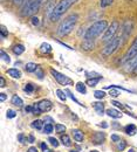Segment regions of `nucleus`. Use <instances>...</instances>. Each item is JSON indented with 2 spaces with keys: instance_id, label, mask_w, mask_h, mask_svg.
I'll use <instances>...</instances> for the list:
<instances>
[{
  "instance_id": "1",
  "label": "nucleus",
  "mask_w": 137,
  "mask_h": 152,
  "mask_svg": "<svg viewBox=\"0 0 137 152\" xmlns=\"http://www.w3.org/2000/svg\"><path fill=\"white\" fill-rule=\"evenodd\" d=\"M107 28H108V21L107 20H97L86 31L83 39L88 40V41H94L102 33H104Z\"/></svg>"
},
{
  "instance_id": "2",
  "label": "nucleus",
  "mask_w": 137,
  "mask_h": 152,
  "mask_svg": "<svg viewBox=\"0 0 137 152\" xmlns=\"http://www.w3.org/2000/svg\"><path fill=\"white\" fill-rule=\"evenodd\" d=\"M78 20V14L73 13L68 17H66L64 19L61 21V23L58 27V34L60 37H66L68 34H70L73 32V29L75 28L76 23Z\"/></svg>"
},
{
  "instance_id": "3",
  "label": "nucleus",
  "mask_w": 137,
  "mask_h": 152,
  "mask_svg": "<svg viewBox=\"0 0 137 152\" xmlns=\"http://www.w3.org/2000/svg\"><path fill=\"white\" fill-rule=\"evenodd\" d=\"M78 1L80 0H60L59 2L54 6L53 12H52V14L49 17V20L53 21V22L54 21H58L73 5H75Z\"/></svg>"
},
{
  "instance_id": "4",
  "label": "nucleus",
  "mask_w": 137,
  "mask_h": 152,
  "mask_svg": "<svg viewBox=\"0 0 137 152\" xmlns=\"http://www.w3.org/2000/svg\"><path fill=\"white\" fill-rule=\"evenodd\" d=\"M41 4H42V0H27L21 8V12H20L21 17H25V18L33 17V14H35L39 11Z\"/></svg>"
},
{
  "instance_id": "5",
  "label": "nucleus",
  "mask_w": 137,
  "mask_h": 152,
  "mask_svg": "<svg viewBox=\"0 0 137 152\" xmlns=\"http://www.w3.org/2000/svg\"><path fill=\"white\" fill-rule=\"evenodd\" d=\"M121 40H122V37H115V38L111 39L110 41H108V43L105 45V47H104L103 50H102V55L104 57H108V56H110L111 54H114V53L117 50L119 45L122 43Z\"/></svg>"
},
{
  "instance_id": "6",
  "label": "nucleus",
  "mask_w": 137,
  "mask_h": 152,
  "mask_svg": "<svg viewBox=\"0 0 137 152\" xmlns=\"http://www.w3.org/2000/svg\"><path fill=\"white\" fill-rule=\"evenodd\" d=\"M118 28H119L118 21L114 20V21L108 26V28L105 29V32L103 33L102 41H110L113 38H115V34H116V32L118 31Z\"/></svg>"
},
{
  "instance_id": "7",
  "label": "nucleus",
  "mask_w": 137,
  "mask_h": 152,
  "mask_svg": "<svg viewBox=\"0 0 137 152\" xmlns=\"http://www.w3.org/2000/svg\"><path fill=\"white\" fill-rule=\"evenodd\" d=\"M51 74L53 75V77L55 78V81L61 84V86H73L74 84V82H73V80H70L68 76L63 75V74H61L59 73L58 70H55V69H51Z\"/></svg>"
},
{
  "instance_id": "8",
  "label": "nucleus",
  "mask_w": 137,
  "mask_h": 152,
  "mask_svg": "<svg viewBox=\"0 0 137 152\" xmlns=\"http://www.w3.org/2000/svg\"><path fill=\"white\" fill-rule=\"evenodd\" d=\"M137 55V37L136 39L134 40V42H133V45L130 46V48L127 50V53L124 54V56H123V60H122V63L124 64V63H127L128 61H130L133 57H135Z\"/></svg>"
},
{
  "instance_id": "9",
  "label": "nucleus",
  "mask_w": 137,
  "mask_h": 152,
  "mask_svg": "<svg viewBox=\"0 0 137 152\" xmlns=\"http://www.w3.org/2000/svg\"><path fill=\"white\" fill-rule=\"evenodd\" d=\"M133 27H134V23H133L131 20H127V21L123 23V26H122V28H123V29H122V39L125 40V39L131 34Z\"/></svg>"
},
{
  "instance_id": "10",
  "label": "nucleus",
  "mask_w": 137,
  "mask_h": 152,
  "mask_svg": "<svg viewBox=\"0 0 137 152\" xmlns=\"http://www.w3.org/2000/svg\"><path fill=\"white\" fill-rule=\"evenodd\" d=\"M38 105H39L41 113H48L53 108V103L48 99H41L40 102H38Z\"/></svg>"
},
{
  "instance_id": "11",
  "label": "nucleus",
  "mask_w": 137,
  "mask_h": 152,
  "mask_svg": "<svg viewBox=\"0 0 137 152\" xmlns=\"http://www.w3.org/2000/svg\"><path fill=\"white\" fill-rule=\"evenodd\" d=\"M137 66V55L135 57H133L130 61H128L127 63H124V69L125 72H133Z\"/></svg>"
},
{
  "instance_id": "12",
  "label": "nucleus",
  "mask_w": 137,
  "mask_h": 152,
  "mask_svg": "<svg viewBox=\"0 0 137 152\" xmlns=\"http://www.w3.org/2000/svg\"><path fill=\"white\" fill-rule=\"evenodd\" d=\"M104 139H105V133L104 132H95L93 134V138H92L94 144H102L104 142Z\"/></svg>"
},
{
  "instance_id": "13",
  "label": "nucleus",
  "mask_w": 137,
  "mask_h": 152,
  "mask_svg": "<svg viewBox=\"0 0 137 152\" xmlns=\"http://www.w3.org/2000/svg\"><path fill=\"white\" fill-rule=\"evenodd\" d=\"M92 104H93V108L95 109L97 115H100V116L104 115V103L103 102H94Z\"/></svg>"
},
{
  "instance_id": "14",
  "label": "nucleus",
  "mask_w": 137,
  "mask_h": 152,
  "mask_svg": "<svg viewBox=\"0 0 137 152\" xmlns=\"http://www.w3.org/2000/svg\"><path fill=\"white\" fill-rule=\"evenodd\" d=\"M72 132H73V137H74V139H75L78 143H82V142H83V139H84V134H83V132H82L81 130L75 129V130H73Z\"/></svg>"
},
{
  "instance_id": "15",
  "label": "nucleus",
  "mask_w": 137,
  "mask_h": 152,
  "mask_svg": "<svg viewBox=\"0 0 137 152\" xmlns=\"http://www.w3.org/2000/svg\"><path fill=\"white\" fill-rule=\"evenodd\" d=\"M105 114L108 115L109 117H111V118H116V119L122 117V114H121L118 110H116V109H111V108H110V109H107V110H105Z\"/></svg>"
},
{
  "instance_id": "16",
  "label": "nucleus",
  "mask_w": 137,
  "mask_h": 152,
  "mask_svg": "<svg viewBox=\"0 0 137 152\" xmlns=\"http://www.w3.org/2000/svg\"><path fill=\"white\" fill-rule=\"evenodd\" d=\"M137 131V128L135 126V124H128L124 126V132L129 136H134Z\"/></svg>"
},
{
  "instance_id": "17",
  "label": "nucleus",
  "mask_w": 137,
  "mask_h": 152,
  "mask_svg": "<svg viewBox=\"0 0 137 152\" xmlns=\"http://www.w3.org/2000/svg\"><path fill=\"white\" fill-rule=\"evenodd\" d=\"M81 47H82V49H84V50H92V49H94L95 43H94V41H88V40H84V41L82 42Z\"/></svg>"
},
{
  "instance_id": "18",
  "label": "nucleus",
  "mask_w": 137,
  "mask_h": 152,
  "mask_svg": "<svg viewBox=\"0 0 137 152\" xmlns=\"http://www.w3.org/2000/svg\"><path fill=\"white\" fill-rule=\"evenodd\" d=\"M7 74L11 76V77H13V78H20L21 77V72H20L19 69H17V68L8 69L7 70Z\"/></svg>"
},
{
  "instance_id": "19",
  "label": "nucleus",
  "mask_w": 137,
  "mask_h": 152,
  "mask_svg": "<svg viewBox=\"0 0 137 152\" xmlns=\"http://www.w3.org/2000/svg\"><path fill=\"white\" fill-rule=\"evenodd\" d=\"M102 80V77H93V78H87V81H86V84L87 86H89V87H96L97 86V83Z\"/></svg>"
},
{
  "instance_id": "20",
  "label": "nucleus",
  "mask_w": 137,
  "mask_h": 152,
  "mask_svg": "<svg viewBox=\"0 0 137 152\" xmlns=\"http://www.w3.org/2000/svg\"><path fill=\"white\" fill-rule=\"evenodd\" d=\"M38 64L37 63H34V62H28L27 64H26V67H25V69H26V72L27 73H35V70L38 69Z\"/></svg>"
},
{
  "instance_id": "21",
  "label": "nucleus",
  "mask_w": 137,
  "mask_h": 152,
  "mask_svg": "<svg viewBox=\"0 0 137 152\" xmlns=\"http://www.w3.org/2000/svg\"><path fill=\"white\" fill-rule=\"evenodd\" d=\"M11 102H12V104H14L15 107H22V104H23V101L21 99V97H19L18 95H13L12 96V99H11Z\"/></svg>"
},
{
  "instance_id": "22",
  "label": "nucleus",
  "mask_w": 137,
  "mask_h": 152,
  "mask_svg": "<svg viewBox=\"0 0 137 152\" xmlns=\"http://www.w3.org/2000/svg\"><path fill=\"white\" fill-rule=\"evenodd\" d=\"M61 142H62V144H63L64 146H67V148L72 146V144H73L68 134H62V136H61Z\"/></svg>"
},
{
  "instance_id": "23",
  "label": "nucleus",
  "mask_w": 137,
  "mask_h": 152,
  "mask_svg": "<svg viewBox=\"0 0 137 152\" xmlns=\"http://www.w3.org/2000/svg\"><path fill=\"white\" fill-rule=\"evenodd\" d=\"M76 90H78L80 94H82V95H86L87 94V88H86V84L83 82H78L76 83Z\"/></svg>"
},
{
  "instance_id": "24",
  "label": "nucleus",
  "mask_w": 137,
  "mask_h": 152,
  "mask_svg": "<svg viewBox=\"0 0 137 152\" xmlns=\"http://www.w3.org/2000/svg\"><path fill=\"white\" fill-rule=\"evenodd\" d=\"M32 128H34V129H37V130H41L45 125H43V122L41 121V119H35V121H33L32 122Z\"/></svg>"
},
{
  "instance_id": "25",
  "label": "nucleus",
  "mask_w": 137,
  "mask_h": 152,
  "mask_svg": "<svg viewBox=\"0 0 137 152\" xmlns=\"http://www.w3.org/2000/svg\"><path fill=\"white\" fill-rule=\"evenodd\" d=\"M23 52H25V47H23L22 45H15V46L13 47V53H14L15 55H21Z\"/></svg>"
},
{
  "instance_id": "26",
  "label": "nucleus",
  "mask_w": 137,
  "mask_h": 152,
  "mask_svg": "<svg viewBox=\"0 0 137 152\" xmlns=\"http://www.w3.org/2000/svg\"><path fill=\"white\" fill-rule=\"evenodd\" d=\"M40 49L43 52V53H51L52 52V46L47 42H43L41 46H40Z\"/></svg>"
},
{
  "instance_id": "27",
  "label": "nucleus",
  "mask_w": 137,
  "mask_h": 152,
  "mask_svg": "<svg viewBox=\"0 0 137 152\" xmlns=\"http://www.w3.org/2000/svg\"><path fill=\"white\" fill-rule=\"evenodd\" d=\"M127 148V142L125 140H118L117 143H116V150L117 151H123L124 149Z\"/></svg>"
},
{
  "instance_id": "28",
  "label": "nucleus",
  "mask_w": 137,
  "mask_h": 152,
  "mask_svg": "<svg viewBox=\"0 0 137 152\" xmlns=\"http://www.w3.org/2000/svg\"><path fill=\"white\" fill-rule=\"evenodd\" d=\"M114 2V0H100V7L101 8H107L109 6H111Z\"/></svg>"
},
{
  "instance_id": "29",
  "label": "nucleus",
  "mask_w": 137,
  "mask_h": 152,
  "mask_svg": "<svg viewBox=\"0 0 137 152\" xmlns=\"http://www.w3.org/2000/svg\"><path fill=\"white\" fill-rule=\"evenodd\" d=\"M55 94L58 95V97H59L62 102H66V99H67V97H68V96L66 95V93H64V91H62L61 89H56Z\"/></svg>"
},
{
  "instance_id": "30",
  "label": "nucleus",
  "mask_w": 137,
  "mask_h": 152,
  "mask_svg": "<svg viewBox=\"0 0 137 152\" xmlns=\"http://www.w3.org/2000/svg\"><path fill=\"white\" fill-rule=\"evenodd\" d=\"M53 130H54V126H53V124H51V123H47V124L43 126V132L47 133V134H51V133L53 132Z\"/></svg>"
},
{
  "instance_id": "31",
  "label": "nucleus",
  "mask_w": 137,
  "mask_h": 152,
  "mask_svg": "<svg viewBox=\"0 0 137 152\" xmlns=\"http://www.w3.org/2000/svg\"><path fill=\"white\" fill-rule=\"evenodd\" d=\"M64 93L67 94V96H68V97H69V98H70L72 101H74V102H75L76 104H78V105H82V104L80 103V101H78V99H76V97H75V96L72 94V91H70L69 89H66V90H64Z\"/></svg>"
},
{
  "instance_id": "32",
  "label": "nucleus",
  "mask_w": 137,
  "mask_h": 152,
  "mask_svg": "<svg viewBox=\"0 0 137 152\" xmlns=\"http://www.w3.org/2000/svg\"><path fill=\"white\" fill-rule=\"evenodd\" d=\"M0 55H1V58H2L5 62H7V63H10V62H11V57H10V55H8L4 49H1V50H0Z\"/></svg>"
},
{
  "instance_id": "33",
  "label": "nucleus",
  "mask_w": 137,
  "mask_h": 152,
  "mask_svg": "<svg viewBox=\"0 0 137 152\" xmlns=\"http://www.w3.org/2000/svg\"><path fill=\"white\" fill-rule=\"evenodd\" d=\"M105 93H104V90H96L95 93H94V96L97 98V99H102V98H104L105 97Z\"/></svg>"
},
{
  "instance_id": "34",
  "label": "nucleus",
  "mask_w": 137,
  "mask_h": 152,
  "mask_svg": "<svg viewBox=\"0 0 137 152\" xmlns=\"http://www.w3.org/2000/svg\"><path fill=\"white\" fill-rule=\"evenodd\" d=\"M27 94H32L33 91H34V86L33 84H31V83H27L26 86H25V89H23Z\"/></svg>"
},
{
  "instance_id": "35",
  "label": "nucleus",
  "mask_w": 137,
  "mask_h": 152,
  "mask_svg": "<svg viewBox=\"0 0 137 152\" xmlns=\"http://www.w3.org/2000/svg\"><path fill=\"white\" fill-rule=\"evenodd\" d=\"M66 131V126L62 125V124H55V132L61 133V132H64Z\"/></svg>"
},
{
  "instance_id": "36",
  "label": "nucleus",
  "mask_w": 137,
  "mask_h": 152,
  "mask_svg": "<svg viewBox=\"0 0 137 152\" xmlns=\"http://www.w3.org/2000/svg\"><path fill=\"white\" fill-rule=\"evenodd\" d=\"M0 35H1V38L5 39L6 37H8V31L6 29V27L2 25L1 26V29H0Z\"/></svg>"
},
{
  "instance_id": "37",
  "label": "nucleus",
  "mask_w": 137,
  "mask_h": 152,
  "mask_svg": "<svg viewBox=\"0 0 137 152\" xmlns=\"http://www.w3.org/2000/svg\"><path fill=\"white\" fill-rule=\"evenodd\" d=\"M48 142H49L51 145H53L54 148H58V146H59V142H58V139L54 138V137H49V138H48Z\"/></svg>"
},
{
  "instance_id": "38",
  "label": "nucleus",
  "mask_w": 137,
  "mask_h": 152,
  "mask_svg": "<svg viewBox=\"0 0 137 152\" xmlns=\"http://www.w3.org/2000/svg\"><path fill=\"white\" fill-rule=\"evenodd\" d=\"M35 75L38 76V78H39V80H43V76H45V74H43V70H42L40 67H38V69L35 70Z\"/></svg>"
},
{
  "instance_id": "39",
  "label": "nucleus",
  "mask_w": 137,
  "mask_h": 152,
  "mask_svg": "<svg viewBox=\"0 0 137 152\" xmlns=\"http://www.w3.org/2000/svg\"><path fill=\"white\" fill-rule=\"evenodd\" d=\"M15 116H17V113L14 110H12V109H8L7 110V113H6V117L7 118H14Z\"/></svg>"
},
{
  "instance_id": "40",
  "label": "nucleus",
  "mask_w": 137,
  "mask_h": 152,
  "mask_svg": "<svg viewBox=\"0 0 137 152\" xmlns=\"http://www.w3.org/2000/svg\"><path fill=\"white\" fill-rule=\"evenodd\" d=\"M32 114H34V115H40V114H41V110H40L38 103H34V104H33V113H32Z\"/></svg>"
},
{
  "instance_id": "41",
  "label": "nucleus",
  "mask_w": 137,
  "mask_h": 152,
  "mask_svg": "<svg viewBox=\"0 0 137 152\" xmlns=\"http://www.w3.org/2000/svg\"><path fill=\"white\" fill-rule=\"evenodd\" d=\"M18 142H20V143H26L28 140H27V137L23 133H19L18 134Z\"/></svg>"
},
{
  "instance_id": "42",
  "label": "nucleus",
  "mask_w": 137,
  "mask_h": 152,
  "mask_svg": "<svg viewBox=\"0 0 137 152\" xmlns=\"http://www.w3.org/2000/svg\"><path fill=\"white\" fill-rule=\"evenodd\" d=\"M31 23L33 25V26H39V23H40V20L38 19V17H32L31 18Z\"/></svg>"
},
{
  "instance_id": "43",
  "label": "nucleus",
  "mask_w": 137,
  "mask_h": 152,
  "mask_svg": "<svg viewBox=\"0 0 137 152\" xmlns=\"http://www.w3.org/2000/svg\"><path fill=\"white\" fill-rule=\"evenodd\" d=\"M109 95L113 96V97H117V96H119V91H118V90L116 89V88H113V89L110 90Z\"/></svg>"
},
{
  "instance_id": "44",
  "label": "nucleus",
  "mask_w": 137,
  "mask_h": 152,
  "mask_svg": "<svg viewBox=\"0 0 137 152\" xmlns=\"http://www.w3.org/2000/svg\"><path fill=\"white\" fill-rule=\"evenodd\" d=\"M86 75H87V77L88 78H93V77H102L101 75H98V74H96V73H86Z\"/></svg>"
},
{
  "instance_id": "45",
  "label": "nucleus",
  "mask_w": 137,
  "mask_h": 152,
  "mask_svg": "<svg viewBox=\"0 0 137 152\" xmlns=\"http://www.w3.org/2000/svg\"><path fill=\"white\" fill-rule=\"evenodd\" d=\"M111 104H114L115 107H117V108H121V109H123L125 105H123L122 103H119V102H117V101H111Z\"/></svg>"
},
{
  "instance_id": "46",
  "label": "nucleus",
  "mask_w": 137,
  "mask_h": 152,
  "mask_svg": "<svg viewBox=\"0 0 137 152\" xmlns=\"http://www.w3.org/2000/svg\"><path fill=\"white\" fill-rule=\"evenodd\" d=\"M118 140H121V137H119L118 134H111V142L117 143Z\"/></svg>"
},
{
  "instance_id": "47",
  "label": "nucleus",
  "mask_w": 137,
  "mask_h": 152,
  "mask_svg": "<svg viewBox=\"0 0 137 152\" xmlns=\"http://www.w3.org/2000/svg\"><path fill=\"white\" fill-rule=\"evenodd\" d=\"M25 111H26L27 114L33 113V105H27V107H25Z\"/></svg>"
},
{
  "instance_id": "48",
  "label": "nucleus",
  "mask_w": 137,
  "mask_h": 152,
  "mask_svg": "<svg viewBox=\"0 0 137 152\" xmlns=\"http://www.w3.org/2000/svg\"><path fill=\"white\" fill-rule=\"evenodd\" d=\"M0 87L1 88H5L6 87V81H5L4 77H0Z\"/></svg>"
},
{
  "instance_id": "49",
  "label": "nucleus",
  "mask_w": 137,
  "mask_h": 152,
  "mask_svg": "<svg viewBox=\"0 0 137 152\" xmlns=\"http://www.w3.org/2000/svg\"><path fill=\"white\" fill-rule=\"evenodd\" d=\"M98 126H101V128H103V129H107L109 125H108L107 122H101V123H98Z\"/></svg>"
},
{
  "instance_id": "50",
  "label": "nucleus",
  "mask_w": 137,
  "mask_h": 152,
  "mask_svg": "<svg viewBox=\"0 0 137 152\" xmlns=\"http://www.w3.org/2000/svg\"><path fill=\"white\" fill-rule=\"evenodd\" d=\"M23 2H26V0H13V4L14 5H21V4H23Z\"/></svg>"
},
{
  "instance_id": "51",
  "label": "nucleus",
  "mask_w": 137,
  "mask_h": 152,
  "mask_svg": "<svg viewBox=\"0 0 137 152\" xmlns=\"http://www.w3.org/2000/svg\"><path fill=\"white\" fill-rule=\"evenodd\" d=\"M34 142H35L34 136H33V134H29V136H28V143H34Z\"/></svg>"
},
{
  "instance_id": "52",
  "label": "nucleus",
  "mask_w": 137,
  "mask_h": 152,
  "mask_svg": "<svg viewBox=\"0 0 137 152\" xmlns=\"http://www.w3.org/2000/svg\"><path fill=\"white\" fill-rule=\"evenodd\" d=\"M6 98H7L6 94H4V93H2V94H0V101H1V102H4Z\"/></svg>"
},
{
  "instance_id": "53",
  "label": "nucleus",
  "mask_w": 137,
  "mask_h": 152,
  "mask_svg": "<svg viewBox=\"0 0 137 152\" xmlns=\"http://www.w3.org/2000/svg\"><path fill=\"white\" fill-rule=\"evenodd\" d=\"M27 152H38V149L34 148V146H31V148L27 150Z\"/></svg>"
},
{
  "instance_id": "54",
  "label": "nucleus",
  "mask_w": 137,
  "mask_h": 152,
  "mask_svg": "<svg viewBox=\"0 0 137 152\" xmlns=\"http://www.w3.org/2000/svg\"><path fill=\"white\" fill-rule=\"evenodd\" d=\"M40 146H41V149H42L43 151H46V150H47V144H46V143H41V144H40Z\"/></svg>"
},
{
  "instance_id": "55",
  "label": "nucleus",
  "mask_w": 137,
  "mask_h": 152,
  "mask_svg": "<svg viewBox=\"0 0 137 152\" xmlns=\"http://www.w3.org/2000/svg\"><path fill=\"white\" fill-rule=\"evenodd\" d=\"M46 121H47V122H49V123H54V122H53V119H52L51 117H46V118H45V122H46Z\"/></svg>"
},
{
  "instance_id": "56",
  "label": "nucleus",
  "mask_w": 137,
  "mask_h": 152,
  "mask_svg": "<svg viewBox=\"0 0 137 152\" xmlns=\"http://www.w3.org/2000/svg\"><path fill=\"white\" fill-rule=\"evenodd\" d=\"M133 74H134V75H137V66H136V68L133 70Z\"/></svg>"
},
{
  "instance_id": "57",
  "label": "nucleus",
  "mask_w": 137,
  "mask_h": 152,
  "mask_svg": "<svg viewBox=\"0 0 137 152\" xmlns=\"http://www.w3.org/2000/svg\"><path fill=\"white\" fill-rule=\"evenodd\" d=\"M128 152H135V150H134V149H129V151Z\"/></svg>"
},
{
  "instance_id": "58",
  "label": "nucleus",
  "mask_w": 137,
  "mask_h": 152,
  "mask_svg": "<svg viewBox=\"0 0 137 152\" xmlns=\"http://www.w3.org/2000/svg\"><path fill=\"white\" fill-rule=\"evenodd\" d=\"M43 152H53V151H52V150H48V149H47L46 151H43Z\"/></svg>"
},
{
  "instance_id": "59",
  "label": "nucleus",
  "mask_w": 137,
  "mask_h": 152,
  "mask_svg": "<svg viewBox=\"0 0 137 152\" xmlns=\"http://www.w3.org/2000/svg\"><path fill=\"white\" fill-rule=\"evenodd\" d=\"M69 152H78V151H76V150H70Z\"/></svg>"
},
{
  "instance_id": "60",
  "label": "nucleus",
  "mask_w": 137,
  "mask_h": 152,
  "mask_svg": "<svg viewBox=\"0 0 137 152\" xmlns=\"http://www.w3.org/2000/svg\"><path fill=\"white\" fill-rule=\"evenodd\" d=\"M90 152H98V151H96V150H92Z\"/></svg>"
}]
</instances>
